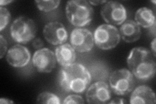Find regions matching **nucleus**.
<instances>
[{
  "label": "nucleus",
  "mask_w": 156,
  "mask_h": 104,
  "mask_svg": "<svg viewBox=\"0 0 156 104\" xmlns=\"http://www.w3.org/2000/svg\"><path fill=\"white\" fill-rule=\"evenodd\" d=\"M101 16L104 21L112 26L122 24L127 18V11L122 4L115 1L105 3L101 9Z\"/></svg>",
  "instance_id": "obj_7"
},
{
  "label": "nucleus",
  "mask_w": 156,
  "mask_h": 104,
  "mask_svg": "<svg viewBox=\"0 0 156 104\" xmlns=\"http://www.w3.org/2000/svg\"><path fill=\"white\" fill-rule=\"evenodd\" d=\"M155 42H156V39L155 38H154V40L151 42V49H152V53H153V55L155 57L156 54H155Z\"/></svg>",
  "instance_id": "obj_26"
},
{
  "label": "nucleus",
  "mask_w": 156,
  "mask_h": 104,
  "mask_svg": "<svg viewBox=\"0 0 156 104\" xmlns=\"http://www.w3.org/2000/svg\"><path fill=\"white\" fill-rule=\"evenodd\" d=\"M110 88L117 95L124 96L133 91L135 85V76L126 68L118 69L109 77Z\"/></svg>",
  "instance_id": "obj_5"
},
{
  "label": "nucleus",
  "mask_w": 156,
  "mask_h": 104,
  "mask_svg": "<svg viewBox=\"0 0 156 104\" xmlns=\"http://www.w3.org/2000/svg\"><path fill=\"white\" fill-rule=\"evenodd\" d=\"M11 20V13L5 7H0V31L7 27Z\"/></svg>",
  "instance_id": "obj_19"
},
{
  "label": "nucleus",
  "mask_w": 156,
  "mask_h": 104,
  "mask_svg": "<svg viewBox=\"0 0 156 104\" xmlns=\"http://www.w3.org/2000/svg\"><path fill=\"white\" fill-rule=\"evenodd\" d=\"M120 35L127 43H132L138 41L141 36L140 26L135 21L126 20L120 28Z\"/></svg>",
  "instance_id": "obj_15"
},
{
  "label": "nucleus",
  "mask_w": 156,
  "mask_h": 104,
  "mask_svg": "<svg viewBox=\"0 0 156 104\" xmlns=\"http://www.w3.org/2000/svg\"><path fill=\"white\" fill-rule=\"evenodd\" d=\"M119 29L109 24H101L94 31V40L96 46L103 50L115 48L120 41Z\"/></svg>",
  "instance_id": "obj_6"
},
{
  "label": "nucleus",
  "mask_w": 156,
  "mask_h": 104,
  "mask_svg": "<svg viewBox=\"0 0 156 104\" xmlns=\"http://www.w3.org/2000/svg\"><path fill=\"white\" fill-rule=\"evenodd\" d=\"M155 56L144 47L133 48L127 58V64L133 76L141 81H148L154 77L156 70Z\"/></svg>",
  "instance_id": "obj_2"
},
{
  "label": "nucleus",
  "mask_w": 156,
  "mask_h": 104,
  "mask_svg": "<svg viewBox=\"0 0 156 104\" xmlns=\"http://www.w3.org/2000/svg\"><path fill=\"white\" fill-rule=\"evenodd\" d=\"M66 15L72 25L80 28L90 23L94 16V9L86 0H72L66 3Z\"/></svg>",
  "instance_id": "obj_3"
},
{
  "label": "nucleus",
  "mask_w": 156,
  "mask_h": 104,
  "mask_svg": "<svg viewBox=\"0 0 156 104\" xmlns=\"http://www.w3.org/2000/svg\"><path fill=\"white\" fill-rule=\"evenodd\" d=\"M55 54L57 61L62 67L71 65L76 61V50L68 43L62 44L57 46L55 48Z\"/></svg>",
  "instance_id": "obj_13"
},
{
  "label": "nucleus",
  "mask_w": 156,
  "mask_h": 104,
  "mask_svg": "<svg viewBox=\"0 0 156 104\" xmlns=\"http://www.w3.org/2000/svg\"><path fill=\"white\" fill-rule=\"evenodd\" d=\"M38 9L44 13L51 12L59 6L61 1L59 0H49V1H35Z\"/></svg>",
  "instance_id": "obj_18"
},
{
  "label": "nucleus",
  "mask_w": 156,
  "mask_h": 104,
  "mask_svg": "<svg viewBox=\"0 0 156 104\" xmlns=\"http://www.w3.org/2000/svg\"><path fill=\"white\" fill-rule=\"evenodd\" d=\"M90 3V4L91 5H94V6H97V5H104L105 3H106L107 2V1H104V0H103V1H98V0H96V1H89V2Z\"/></svg>",
  "instance_id": "obj_24"
},
{
  "label": "nucleus",
  "mask_w": 156,
  "mask_h": 104,
  "mask_svg": "<svg viewBox=\"0 0 156 104\" xmlns=\"http://www.w3.org/2000/svg\"><path fill=\"white\" fill-rule=\"evenodd\" d=\"M135 22L144 28H151L155 25V14L152 9L141 7L135 13Z\"/></svg>",
  "instance_id": "obj_16"
},
{
  "label": "nucleus",
  "mask_w": 156,
  "mask_h": 104,
  "mask_svg": "<svg viewBox=\"0 0 156 104\" xmlns=\"http://www.w3.org/2000/svg\"><path fill=\"white\" fill-rule=\"evenodd\" d=\"M7 46L8 44L7 40L4 38V37L1 34L0 35V58L3 59L5 53H7Z\"/></svg>",
  "instance_id": "obj_21"
},
{
  "label": "nucleus",
  "mask_w": 156,
  "mask_h": 104,
  "mask_svg": "<svg viewBox=\"0 0 156 104\" xmlns=\"http://www.w3.org/2000/svg\"><path fill=\"white\" fill-rule=\"evenodd\" d=\"M14 102L11 100H10L7 98H0V103L2 104H11L13 103Z\"/></svg>",
  "instance_id": "obj_25"
},
{
  "label": "nucleus",
  "mask_w": 156,
  "mask_h": 104,
  "mask_svg": "<svg viewBox=\"0 0 156 104\" xmlns=\"http://www.w3.org/2000/svg\"><path fill=\"white\" fill-rule=\"evenodd\" d=\"M91 74L82 64L74 63L63 67L58 74L61 87L66 92H84L90 86Z\"/></svg>",
  "instance_id": "obj_1"
},
{
  "label": "nucleus",
  "mask_w": 156,
  "mask_h": 104,
  "mask_svg": "<svg viewBox=\"0 0 156 104\" xmlns=\"http://www.w3.org/2000/svg\"><path fill=\"white\" fill-rule=\"evenodd\" d=\"M57 59L55 53L51 49L43 48L34 53L32 63L38 72L50 73L55 68Z\"/></svg>",
  "instance_id": "obj_10"
},
{
  "label": "nucleus",
  "mask_w": 156,
  "mask_h": 104,
  "mask_svg": "<svg viewBox=\"0 0 156 104\" xmlns=\"http://www.w3.org/2000/svg\"><path fill=\"white\" fill-rule=\"evenodd\" d=\"M64 104H72V103H84L85 101L81 96L76 95H71L65 98L62 102Z\"/></svg>",
  "instance_id": "obj_20"
},
{
  "label": "nucleus",
  "mask_w": 156,
  "mask_h": 104,
  "mask_svg": "<svg viewBox=\"0 0 156 104\" xmlns=\"http://www.w3.org/2000/svg\"><path fill=\"white\" fill-rule=\"evenodd\" d=\"M43 35L47 42L52 45H61L66 42L68 33L64 24L59 22H51L44 27Z\"/></svg>",
  "instance_id": "obj_11"
},
{
  "label": "nucleus",
  "mask_w": 156,
  "mask_h": 104,
  "mask_svg": "<svg viewBox=\"0 0 156 104\" xmlns=\"http://www.w3.org/2000/svg\"><path fill=\"white\" fill-rule=\"evenodd\" d=\"M70 40L72 46L80 53L89 52L94 47V36L87 29H74L71 32Z\"/></svg>",
  "instance_id": "obj_8"
},
{
  "label": "nucleus",
  "mask_w": 156,
  "mask_h": 104,
  "mask_svg": "<svg viewBox=\"0 0 156 104\" xmlns=\"http://www.w3.org/2000/svg\"><path fill=\"white\" fill-rule=\"evenodd\" d=\"M12 2H14V1H11V0H10V1H6V0L5 1H3V0H2V1L0 2V5H1V7H3L4 5H7L11 3Z\"/></svg>",
  "instance_id": "obj_27"
},
{
  "label": "nucleus",
  "mask_w": 156,
  "mask_h": 104,
  "mask_svg": "<svg viewBox=\"0 0 156 104\" xmlns=\"http://www.w3.org/2000/svg\"><path fill=\"white\" fill-rule=\"evenodd\" d=\"M129 103L154 104L156 103L155 95L152 88L146 85H140L136 87L131 94Z\"/></svg>",
  "instance_id": "obj_14"
},
{
  "label": "nucleus",
  "mask_w": 156,
  "mask_h": 104,
  "mask_svg": "<svg viewBox=\"0 0 156 104\" xmlns=\"http://www.w3.org/2000/svg\"><path fill=\"white\" fill-rule=\"evenodd\" d=\"M37 26L33 19L21 16L14 20L11 26L13 40L20 44H27L35 38Z\"/></svg>",
  "instance_id": "obj_4"
},
{
  "label": "nucleus",
  "mask_w": 156,
  "mask_h": 104,
  "mask_svg": "<svg viewBox=\"0 0 156 104\" xmlns=\"http://www.w3.org/2000/svg\"><path fill=\"white\" fill-rule=\"evenodd\" d=\"M37 103L60 104L61 99L57 95L50 92H42L37 98Z\"/></svg>",
  "instance_id": "obj_17"
},
{
  "label": "nucleus",
  "mask_w": 156,
  "mask_h": 104,
  "mask_svg": "<svg viewBox=\"0 0 156 104\" xmlns=\"http://www.w3.org/2000/svg\"><path fill=\"white\" fill-rule=\"evenodd\" d=\"M32 46L34 48L38 50V49L43 48L42 47H44V43L43 41L40 38H37L33 41Z\"/></svg>",
  "instance_id": "obj_22"
},
{
  "label": "nucleus",
  "mask_w": 156,
  "mask_h": 104,
  "mask_svg": "<svg viewBox=\"0 0 156 104\" xmlns=\"http://www.w3.org/2000/svg\"><path fill=\"white\" fill-rule=\"evenodd\" d=\"M126 103V101L124 100L123 98H116L112 100L109 102V103H117V104H122Z\"/></svg>",
  "instance_id": "obj_23"
},
{
  "label": "nucleus",
  "mask_w": 156,
  "mask_h": 104,
  "mask_svg": "<svg viewBox=\"0 0 156 104\" xmlns=\"http://www.w3.org/2000/svg\"><path fill=\"white\" fill-rule=\"evenodd\" d=\"M111 89L104 81L94 82L87 88L86 100L87 103L94 104L108 103L111 100Z\"/></svg>",
  "instance_id": "obj_9"
},
{
  "label": "nucleus",
  "mask_w": 156,
  "mask_h": 104,
  "mask_svg": "<svg viewBox=\"0 0 156 104\" xmlns=\"http://www.w3.org/2000/svg\"><path fill=\"white\" fill-rule=\"evenodd\" d=\"M6 59L7 63L13 67H24L27 65L31 60L30 52L21 44H15L9 49Z\"/></svg>",
  "instance_id": "obj_12"
}]
</instances>
